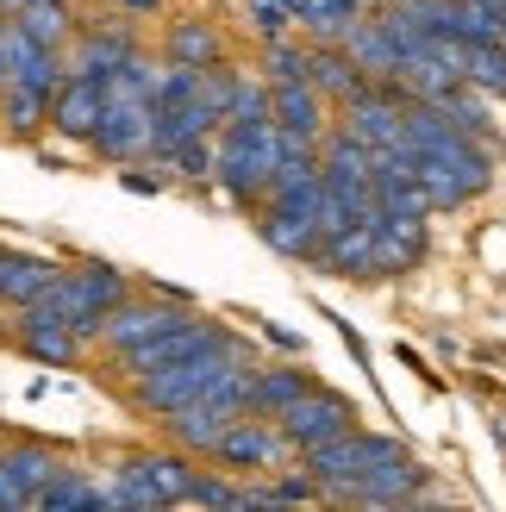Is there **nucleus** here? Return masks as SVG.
I'll return each instance as SVG.
<instances>
[{
    "instance_id": "f257e3e1",
    "label": "nucleus",
    "mask_w": 506,
    "mask_h": 512,
    "mask_svg": "<svg viewBox=\"0 0 506 512\" xmlns=\"http://www.w3.org/2000/svg\"><path fill=\"white\" fill-rule=\"evenodd\" d=\"M125 300V275L107 263L88 269H57L44 288L19 306V325H69L75 338H100V319Z\"/></svg>"
},
{
    "instance_id": "f03ea898",
    "label": "nucleus",
    "mask_w": 506,
    "mask_h": 512,
    "mask_svg": "<svg viewBox=\"0 0 506 512\" xmlns=\"http://www.w3.org/2000/svg\"><path fill=\"white\" fill-rule=\"evenodd\" d=\"M213 175L232 200H263L275 175V119H225Z\"/></svg>"
},
{
    "instance_id": "7ed1b4c3",
    "label": "nucleus",
    "mask_w": 506,
    "mask_h": 512,
    "mask_svg": "<svg viewBox=\"0 0 506 512\" xmlns=\"http://www.w3.org/2000/svg\"><path fill=\"white\" fill-rule=\"evenodd\" d=\"M232 363H250L238 338H232V344H219V350H207V356H188V363L150 369V375H138V406L163 419V413H175V406H188V400H200V394H213Z\"/></svg>"
},
{
    "instance_id": "20e7f679",
    "label": "nucleus",
    "mask_w": 506,
    "mask_h": 512,
    "mask_svg": "<svg viewBox=\"0 0 506 512\" xmlns=\"http://www.w3.org/2000/svg\"><path fill=\"white\" fill-rule=\"evenodd\" d=\"M394 438H369V431H338V438H325V444H313L307 450V475L319 481V494L325 500H357V488L369 481V469L382 463V450H388Z\"/></svg>"
},
{
    "instance_id": "39448f33",
    "label": "nucleus",
    "mask_w": 506,
    "mask_h": 512,
    "mask_svg": "<svg viewBox=\"0 0 506 512\" xmlns=\"http://www.w3.org/2000/svg\"><path fill=\"white\" fill-rule=\"evenodd\" d=\"M319 207H325V175H307V182L269 194V213L257 219V232L282 256H319Z\"/></svg>"
},
{
    "instance_id": "423d86ee",
    "label": "nucleus",
    "mask_w": 506,
    "mask_h": 512,
    "mask_svg": "<svg viewBox=\"0 0 506 512\" xmlns=\"http://www.w3.org/2000/svg\"><path fill=\"white\" fill-rule=\"evenodd\" d=\"M219 344H232V331L213 325V319H175L169 331H157V338H144L132 350H119V369L125 375H150V369H169V363H188V356H207Z\"/></svg>"
},
{
    "instance_id": "0eeeda50",
    "label": "nucleus",
    "mask_w": 506,
    "mask_h": 512,
    "mask_svg": "<svg viewBox=\"0 0 506 512\" xmlns=\"http://www.w3.org/2000/svg\"><path fill=\"white\" fill-rule=\"evenodd\" d=\"M369 219V232H375V269L382 275H407L425 244H432V213H419V207H394V200H375V207L363 213Z\"/></svg>"
},
{
    "instance_id": "6e6552de",
    "label": "nucleus",
    "mask_w": 506,
    "mask_h": 512,
    "mask_svg": "<svg viewBox=\"0 0 506 512\" xmlns=\"http://www.w3.org/2000/svg\"><path fill=\"white\" fill-rule=\"evenodd\" d=\"M288 450L294 444L282 438V425H269L263 413H238L225 425V438L213 444V463H225V469H282Z\"/></svg>"
},
{
    "instance_id": "1a4fd4ad",
    "label": "nucleus",
    "mask_w": 506,
    "mask_h": 512,
    "mask_svg": "<svg viewBox=\"0 0 506 512\" xmlns=\"http://www.w3.org/2000/svg\"><path fill=\"white\" fill-rule=\"evenodd\" d=\"M175 319H188V306L182 300H119L107 319H100V344H107L113 356L119 350H132V344H144V338H157V331H169Z\"/></svg>"
},
{
    "instance_id": "9d476101",
    "label": "nucleus",
    "mask_w": 506,
    "mask_h": 512,
    "mask_svg": "<svg viewBox=\"0 0 506 512\" xmlns=\"http://www.w3.org/2000/svg\"><path fill=\"white\" fill-rule=\"evenodd\" d=\"M57 469H63V456L44 450V444H13V450H0V512L38 506L44 481L57 475Z\"/></svg>"
},
{
    "instance_id": "9b49d317",
    "label": "nucleus",
    "mask_w": 506,
    "mask_h": 512,
    "mask_svg": "<svg viewBox=\"0 0 506 512\" xmlns=\"http://www.w3.org/2000/svg\"><path fill=\"white\" fill-rule=\"evenodd\" d=\"M350 419H357V413H350V400H338V394H313V388H307V394H300L288 413H282V438H288L300 456H307L313 444L350 431Z\"/></svg>"
},
{
    "instance_id": "f8f14e48",
    "label": "nucleus",
    "mask_w": 506,
    "mask_h": 512,
    "mask_svg": "<svg viewBox=\"0 0 506 512\" xmlns=\"http://www.w3.org/2000/svg\"><path fill=\"white\" fill-rule=\"evenodd\" d=\"M269 119H275V132H288V138L325 144V94L313 82H275L269 88Z\"/></svg>"
},
{
    "instance_id": "ddd939ff",
    "label": "nucleus",
    "mask_w": 506,
    "mask_h": 512,
    "mask_svg": "<svg viewBox=\"0 0 506 512\" xmlns=\"http://www.w3.org/2000/svg\"><path fill=\"white\" fill-rule=\"evenodd\" d=\"M100 100H107V82L69 69L63 82H57V94H50V125H57L63 138H88L94 125H100Z\"/></svg>"
},
{
    "instance_id": "4468645a",
    "label": "nucleus",
    "mask_w": 506,
    "mask_h": 512,
    "mask_svg": "<svg viewBox=\"0 0 506 512\" xmlns=\"http://www.w3.org/2000/svg\"><path fill=\"white\" fill-rule=\"evenodd\" d=\"M232 419H238V406H225L213 394H200L188 406H175V413H163V425H169L175 444H182V450H207V456H213V444L225 438V425H232Z\"/></svg>"
},
{
    "instance_id": "2eb2a0df",
    "label": "nucleus",
    "mask_w": 506,
    "mask_h": 512,
    "mask_svg": "<svg viewBox=\"0 0 506 512\" xmlns=\"http://www.w3.org/2000/svg\"><path fill=\"white\" fill-rule=\"evenodd\" d=\"M419 481H425V469H419L400 444H388L382 463H375L369 481L357 488V506H400V500H419Z\"/></svg>"
},
{
    "instance_id": "dca6fc26",
    "label": "nucleus",
    "mask_w": 506,
    "mask_h": 512,
    "mask_svg": "<svg viewBox=\"0 0 506 512\" xmlns=\"http://www.w3.org/2000/svg\"><path fill=\"white\" fill-rule=\"evenodd\" d=\"M125 57H138L132 32H125V25H94V32H82V44H75V63H69V69H82V75H94V82H107Z\"/></svg>"
},
{
    "instance_id": "f3484780",
    "label": "nucleus",
    "mask_w": 506,
    "mask_h": 512,
    "mask_svg": "<svg viewBox=\"0 0 506 512\" xmlns=\"http://www.w3.org/2000/svg\"><path fill=\"white\" fill-rule=\"evenodd\" d=\"M319 256H325V263H332L338 275H357V281L382 275V269H375V232H369V219L344 225L338 238H325V244H319Z\"/></svg>"
},
{
    "instance_id": "a211bd4d",
    "label": "nucleus",
    "mask_w": 506,
    "mask_h": 512,
    "mask_svg": "<svg viewBox=\"0 0 506 512\" xmlns=\"http://www.w3.org/2000/svg\"><path fill=\"white\" fill-rule=\"evenodd\" d=\"M300 394H307V369H250V413L282 419Z\"/></svg>"
},
{
    "instance_id": "6ab92c4d",
    "label": "nucleus",
    "mask_w": 506,
    "mask_h": 512,
    "mask_svg": "<svg viewBox=\"0 0 506 512\" xmlns=\"http://www.w3.org/2000/svg\"><path fill=\"white\" fill-rule=\"evenodd\" d=\"M57 275V263L44 256H19V250H0V306H25L44 281Z\"/></svg>"
},
{
    "instance_id": "aec40b11",
    "label": "nucleus",
    "mask_w": 506,
    "mask_h": 512,
    "mask_svg": "<svg viewBox=\"0 0 506 512\" xmlns=\"http://www.w3.org/2000/svg\"><path fill=\"white\" fill-rule=\"evenodd\" d=\"M144 488L157 494V506H188V488H194V469L188 456H132Z\"/></svg>"
},
{
    "instance_id": "412c9836",
    "label": "nucleus",
    "mask_w": 506,
    "mask_h": 512,
    "mask_svg": "<svg viewBox=\"0 0 506 512\" xmlns=\"http://www.w3.org/2000/svg\"><path fill=\"white\" fill-rule=\"evenodd\" d=\"M7 19H19V32L32 44H44V50H63L69 32H75V25H69V0H32V7H19Z\"/></svg>"
},
{
    "instance_id": "4be33fe9",
    "label": "nucleus",
    "mask_w": 506,
    "mask_h": 512,
    "mask_svg": "<svg viewBox=\"0 0 506 512\" xmlns=\"http://www.w3.org/2000/svg\"><path fill=\"white\" fill-rule=\"evenodd\" d=\"M357 19H363V0H307L300 7V25L313 32V44H344Z\"/></svg>"
},
{
    "instance_id": "5701e85b",
    "label": "nucleus",
    "mask_w": 506,
    "mask_h": 512,
    "mask_svg": "<svg viewBox=\"0 0 506 512\" xmlns=\"http://www.w3.org/2000/svg\"><path fill=\"white\" fill-rule=\"evenodd\" d=\"M169 63H182V69H213L219 63V32L207 19H182L169 32Z\"/></svg>"
},
{
    "instance_id": "b1692460",
    "label": "nucleus",
    "mask_w": 506,
    "mask_h": 512,
    "mask_svg": "<svg viewBox=\"0 0 506 512\" xmlns=\"http://www.w3.org/2000/svg\"><path fill=\"white\" fill-rule=\"evenodd\" d=\"M19 344H25V356H38L50 369H69L82 356V338L69 325H19Z\"/></svg>"
},
{
    "instance_id": "393cba45",
    "label": "nucleus",
    "mask_w": 506,
    "mask_h": 512,
    "mask_svg": "<svg viewBox=\"0 0 506 512\" xmlns=\"http://www.w3.org/2000/svg\"><path fill=\"white\" fill-rule=\"evenodd\" d=\"M38 506H50V512H75V506H100V481L88 475V469H57L44 481V494H38Z\"/></svg>"
},
{
    "instance_id": "a878e982",
    "label": "nucleus",
    "mask_w": 506,
    "mask_h": 512,
    "mask_svg": "<svg viewBox=\"0 0 506 512\" xmlns=\"http://www.w3.org/2000/svg\"><path fill=\"white\" fill-rule=\"evenodd\" d=\"M463 82L488 88V94H506V44H463Z\"/></svg>"
},
{
    "instance_id": "bb28decb",
    "label": "nucleus",
    "mask_w": 506,
    "mask_h": 512,
    "mask_svg": "<svg viewBox=\"0 0 506 512\" xmlns=\"http://www.w3.org/2000/svg\"><path fill=\"white\" fill-rule=\"evenodd\" d=\"M263 69H269V88H275V82H307V50L288 44V38H269Z\"/></svg>"
},
{
    "instance_id": "cd10ccee",
    "label": "nucleus",
    "mask_w": 506,
    "mask_h": 512,
    "mask_svg": "<svg viewBox=\"0 0 506 512\" xmlns=\"http://www.w3.org/2000/svg\"><path fill=\"white\" fill-rule=\"evenodd\" d=\"M188 506H238V481H225V475H200V469H194Z\"/></svg>"
},
{
    "instance_id": "c85d7f7f",
    "label": "nucleus",
    "mask_w": 506,
    "mask_h": 512,
    "mask_svg": "<svg viewBox=\"0 0 506 512\" xmlns=\"http://www.w3.org/2000/svg\"><path fill=\"white\" fill-rule=\"evenodd\" d=\"M225 119H269V88H263V82H244V75H238L232 113H225Z\"/></svg>"
},
{
    "instance_id": "c756f323",
    "label": "nucleus",
    "mask_w": 506,
    "mask_h": 512,
    "mask_svg": "<svg viewBox=\"0 0 506 512\" xmlns=\"http://www.w3.org/2000/svg\"><path fill=\"white\" fill-rule=\"evenodd\" d=\"M250 19H257L263 38H282V32H288V13L275 7V0H250Z\"/></svg>"
},
{
    "instance_id": "7c9ffc66",
    "label": "nucleus",
    "mask_w": 506,
    "mask_h": 512,
    "mask_svg": "<svg viewBox=\"0 0 506 512\" xmlns=\"http://www.w3.org/2000/svg\"><path fill=\"white\" fill-rule=\"evenodd\" d=\"M113 7H119V13H157L163 0H113Z\"/></svg>"
},
{
    "instance_id": "2f4dec72",
    "label": "nucleus",
    "mask_w": 506,
    "mask_h": 512,
    "mask_svg": "<svg viewBox=\"0 0 506 512\" xmlns=\"http://www.w3.org/2000/svg\"><path fill=\"white\" fill-rule=\"evenodd\" d=\"M275 7H282L288 19H300V7H307V0H275Z\"/></svg>"
},
{
    "instance_id": "473e14b6",
    "label": "nucleus",
    "mask_w": 506,
    "mask_h": 512,
    "mask_svg": "<svg viewBox=\"0 0 506 512\" xmlns=\"http://www.w3.org/2000/svg\"><path fill=\"white\" fill-rule=\"evenodd\" d=\"M0 7H7V13H19V7H32V0H0Z\"/></svg>"
}]
</instances>
